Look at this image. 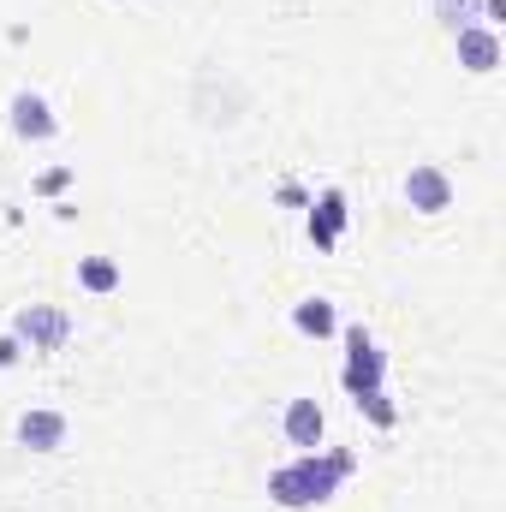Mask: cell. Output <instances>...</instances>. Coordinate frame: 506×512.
I'll return each mask as SVG.
<instances>
[{
	"instance_id": "obj_2",
	"label": "cell",
	"mask_w": 506,
	"mask_h": 512,
	"mask_svg": "<svg viewBox=\"0 0 506 512\" xmlns=\"http://www.w3.org/2000/svg\"><path fill=\"white\" fill-rule=\"evenodd\" d=\"M12 340L30 346V352H60V346L72 340V316L54 310V304H24V310L12 316Z\"/></svg>"
},
{
	"instance_id": "obj_4",
	"label": "cell",
	"mask_w": 506,
	"mask_h": 512,
	"mask_svg": "<svg viewBox=\"0 0 506 512\" xmlns=\"http://www.w3.org/2000/svg\"><path fill=\"white\" fill-rule=\"evenodd\" d=\"M405 203H411L417 215H441V209H453V179H447L435 161H423V167L405 173Z\"/></svg>"
},
{
	"instance_id": "obj_15",
	"label": "cell",
	"mask_w": 506,
	"mask_h": 512,
	"mask_svg": "<svg viewBox=\"0 0 506 512\" xmlns=\"http://www.w3.org/2000/svg\"><path fill=\"white\" fill-rule=\"evenodd\" d=\"M72 185V173L66 167H54V173H42V191H66Z\"/></svg>"
},
{
	"instance_id": "obj_14",
	"label": "cell",
	"mask_w": 506,
	"mask_h": 512,
	"mask_svg": "<svg viewBox=\"0 0 506 512\" xmlns=\"http://www.w3.org/2000/svg\"><path fill=\"white\" fill-rule=\"evenodd\" d=\"M18 358H24V346H18V340H12V334H0V370H12V364H18Z\"/></svg>"
},
{
	"instance_id": "obj_6",
	"label": "cell",
	"mask_w": 506,
	"mask_h": 512,
	"mask_svg": "<svg viewBox=\"0 0 506 512\" xmlns=\"http://www.w3.org/2000/svg\"><path fill=\"white\" fill-rule=\"evenodd\" d=\"M18 441H24L30 453H60V447H66V411H48V405L24 411V417H18Z\"/></svg>"
},
{
	"instance_id": "obj_12",
	"label": "cell",
	"mask_w": 506,
	"mask_h": 512,
	"mask_svg": "<svg viewBox=\"0 0 506 512\" xmlns=\"http://www.w3.org/2000/svg\"><path fill=\"white\" fill-rule=\"evenodd\" d=\"M358 411H364L376 429H393V423H399V411L387 405V393H381V387H376V393H358Z\"/></svg>"
},
{
	"instance_id": "obj_8",
	"label": "cell",
	"mask_w": 506,
	"mask_h": 512,
	"mask_svg": "<svg viewBox=\"0 0 506 512\" xmlns=\"http://www.w3.org/2000/svg\"><path fill=\"white\" fill-rule=\"evenodd\" d=\"M280 429H286V441H292V447L316 453V447H322V435H328V417H322V405H316V399H292V405H286V417H280Z\"/></svg>"
},
{
	"instance_id": "obj_11",
	"label": "cell",
	"mask_w": 506,
	"mask_h": 512,
	"mask_svg": "<svg viewBox=\"0 0 506 512\" xmlns=\"http://www.w3.org/2000/svg\"><path fill=\"white\" fill-rule=\"evenodd\" d=\"M78 286L84 292H114L120 286V262L114 256H84L78 262Z\"/></svg>"
},
{
	"instance_id": "obj_13",
	"label": "cell",
	"mask_w": 506,
	"mask_h": 512,
	"mask_svg": "<svg viewBox=\"0 0 506 512\" xmlns=\"http://www.w3.org/2000/svg\"><path fill=\"white\" fill-rule=\"evenodd\" d=\"M435 12H441V24H477V12H483V0H435Z\"/></svg>"
},
{
	"instance_id": "obj_3",
	"label": "cell",
	"mask_w": 506,
	"mask_h": 512,
	"mask_svg": "<svg viewBox=\"0 0 506 512\" xmlns=\"http://www.w3.org/2000/svg\"><path fill=\"white\" fill-rule=\"evenodd\" d=\"M346 346H352L346 352V387H352V399L358 393H376L381 376H387V352H381L364 328H346Z\"/></svg>"
},
{
	"instance_id": "obj_10",
	"label": "cell",
	"mask_w": 506,
	"mask_h": 512,
	"mask_svg": "<svg viewBox=\"0 0 506 512\" xmlns=\"http://www.w3.org/2000/svg\"><path fill=\"white\" fill-rule=\"evenodd\" d=\"M292 322H298L304 334H316V340H328V334L340 328V316H334V304H328V298H304V304L292 310Z\"/></svg>"
},
{
	"instance_id": "obj_1",
	"label": "cell",
	"mask_w": 506,
	"mask_h": 512,
	"mask_svg": "<svg viewBox=\"0 0 506 512\" xmlns=\"http://www.w3.org/2000/svg\"><path fill=\"white\" fill-rule=\"evenodd\" d=\"M352 477V453H298L292 465H280L274 477H268V495H274V507H316V501H328L340 483Z\"/></svg>"
},
{
	"instance_id": "obj_9",
	"label": "cell",
	"mask_w": 506,
	"mask_h": 512,
	"mask_svg": "<svg viewBox=\"0 0 506 512\" xmlns=\"http://www.w3.org/2000/svg\"><path fill=\"white\" fill-rule=\"evenodd\" d=\"M340 227H346V197H340V191H322V203H316V215H310L316 251H334V245H340Z\"/></svg>"
},
{
	"instance_id": "obj_5",
	"label": "cell",
	"mask_w": 506,
	"mask_h": 512,
	"mask_svg": "<svg viewBox=\"0 0 506 512\" xmlns=\"http://www.w3.org/2000/svg\"><path fill=\"white\" fill-rule=\"evenodd\" d=\"M453 42H459V66H465V72H477V78H483V72H495V66H501V36H495L489 24H459V30H453Z\"/></svg>"
},
{
	"instance_id": "obj_7",
	"label": "cell",
	"mask_w": 506,
	"mask_h": 512,
	"mask_svg": "<svg viewBox=\"0 0 506 512\" xmlns=\"http://www.w3.org/2000/svg\"><path fill=\"white\" fill-rule=\"evenodd\" d=\"M12 131H18L24 143H48V137L60 131V120H54V108H48L36 90H18V96H12Z\"/></svg>"
}]
</instances>
